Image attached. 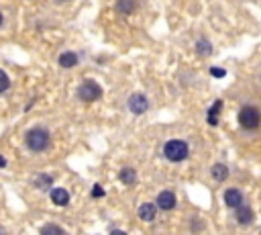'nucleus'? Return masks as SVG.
<instances>
[{
	"label": "nucleus",
	"mask_w": 261,
	"mask_h": 235,
	"mask_svg": "<svg viewBox=\"0 0 261 235\" xmlns=\"http://www.w3.org/2000/svg\"><path fill=\"white\" fill-rule=\"evenodd\" d=\"M25 141H27V148L31 152H45L49 148V133H47V129L35 127L27 133Z\"/></svg>",
	"instance_id": "1"
},
{
	"label": "nucleus",
	"mask_w": 261,
	"mask_h": 235,
	"mask_svg": "<svg viewBox=\"0 0 261 235\" xmlns=\"http://www.w3.org/2000/svg\"><path fill=\"white\" fill-rule=\"evenodd\" d=\"M163 156L170 162H182L188 158V143L182 139H170L163 145Z\"/></svg>",
	"instance_id": "2"
},
{
	"label": "nucleus",
	"mask_w": 261,
	"mask_h": 235,
	"mask_svg": "<svg viewBox=\"0 0 261 235\" xmlns=\"http://www.w3.org/2000/svg\"><path fill=\"white\" fill-rule=\"evenodd\" d=\"M239 125L243 127V129H247V131H253V129H257L259 125H261V112H259V108H255V106H243L241 110H239Z\"/></svg>",
	"instance_id": "3"
},
{
	"label": "nucleus",
	"mask_w": 261,
	"mask_h": 235,
	"mask_svg": "<svg viewBox=\"0 0 261 235\" xmlns=\"http://www.w3.org/2000/svg\"><path fill=\"white\" fill-rule=\"evenodd\" d=\"M78 96L84 102H94V100H98L102 96V88H100V84H96L94 80H88V82H84L78 88Z\"/></svg>",
	"instance_id": "4"
},
{
	"label": "nucleus",
	"mask_w": 261,
	"mask_h": 235,
	"mask_svg": "<svg viewBox=\"0 0 261 235\" xmlns=\"http://www.w3.org/2000/svg\"><path fill=\"white\" fill-rule=\"evenodd\" d=\"M128 108L133 110L135 114H143L147 108H149V100L145 94H133L128 98Z\"/></svg>",
	"instance_id": "5"
},
{
	"label": "nucleus",
	"mask_w": 261,
	"mask_h": 235,
	"mask_svg": "<svg viewBox=\"0 0 261 235\" xmlns=\"http://www.w3.org/2000/svg\"><path fill=\"white\" fill-rule=\"evenodd\" d=\"M174 207H176V194H174L172 190L159 192V196H157V209H161V211H172Z\"/></svg>",
	"instance_id": "6"
},
{
	"label": "nucleus",
	"mask_w": 261,
	"mask_h": 235,
	"mask_svg": "<svg viewBox=\"0 0 261 235\" xmlns=\"http://www.w3.org/2000/svg\"><path fill=\"white\" fill-rule=\"evenodd\" d=\"M224 202H226L231 209L241 207V204H243V194H241V190H237V188L224 190Z\"/></svg>",
	"instance_id": "7"
},
{
	"label": "nucleus",
	"mask_w": 261,
	"mask_h": 235,
	"mask_svg": "<svg viewBox=\"0 0 261 235\" xmlns=\"http://www.w3.org/2000/svg\"><path fill=\"white\" fill-rule=\"evenodd\" d=\"M49 196H51V202L57 204V207H65V204L70 202V192L65 188H53L49 192Z\"/></svg>",
	"instance_id": "8"
},
{
	"label": "nucleus",
	"mask_w": 261,
	"mask_h": 235,
	"mask_svg": "<svg viewBox=\"0 0 261 235\" xmlns=\"http://www.w3.org/2000/svg\"><path fill=\"white\" fill-rule=\"evenodd\" d=\"M139 7V0H116V11L120 15H133Z\"/></svg>",
	"instance_id": "9"
},
{
	"label": "nucleus",
	"mask_w": 261,
	"mask_h": 235,
	"mask_svg": "<svg viewBox=\"0 0 261 235\" xmlns=\"http://www.w3.org/2000/svg\"><path fill=\"white\" fill-rule=\"evenodd\" d=\"M59 66L61 68H65V70H68V68H74V66H78V55L74 53V51H65V53H61L59 55Z\"/></svg>",
	"instance_id": "10"
},
{
	"label": "nucleus",
	"mask_w": 261,
	"mask_h": 235,
	"mask_svg": "<svg viewBox=\"0 0 261 235\" xmlns=\"http://www.w3.org/2000/svg\"><path fill=\"white\" fill-rule=\"evenodd\" d=\"M155 213H157V209H155L153 202H143L141 207H139V217H141L143 221H153V219H155Z\"/></svg>",
	"instance_id": "11"
},
{
	"label": "nucleus",
	"mask_w": 261,
	"mask_h": 235,
	"mask_svg": "<svg viewBox=\"0 0 261 235\" xmlns=\"http://www.w3.org/2000/svg\"><path fill=\"white\" fill-rule=\"evenodd\" d=\"M237 221L241 223V225H249V223H253V211L249 209V207H237Z\"/></svg>",
	"instance_id": "12"
},
{
	"label": "nucleus",
	"mask_w": 261,
	"mask_h": 235,
	"mask_svg": "<svg viewBox=\"0 0 261 235\" xmlns=\"http://www.w3.org/2000/svg\"><path fill=\"white\" fill-rule=\"evenodd\" d=\"M212 178L218 180V182L226 180V178H228V168H226L224 164H214V166H212Z\"/></svg>",
	"instance_id": "13"
},
{
	"label": "nucleus",
	"mask_w": 261,
	"mask_h": 235,
	"mask_svg": "<svg viewBox=\"0 0 261 235\" xmlns=\"http://www.w3.org/2000/svg\"><path fill=\"white\" fill-rule=\"evenodd\" d=\"M135 178H137V172H135L133 168H124V170H120V182H122V184H133Z\"/></svg>",
	"instance_id": "14"
},
{
	"label": "nucleus",
	"mask_w": 261,
	"mask_h": 235,
	"mask_svg": "<svg viewBox=\"0 0 261 235\" xmlns=\"http://www.w3.org/2000/svg\"><path fill=\"white\" fill-rule=\"evenodd\" d=\"M222 110V100H214V104L210 106V110H208V123L210 125H216L218 121H216V114Z\"/></svg>",
	"instance_id": "15"
},
{
	"label": "nucleus",
	"mask_w": 261,
	"mask_h": 235,
	"mask_svg": "<svg viewBox=\"0 0 261 235\" xmlns=\"http://www.w3.org/2000/svg\"><path fill=\"white\" fill-rule=\"evenodd\" d=\"M196 51H198V55H210L212 53V45L208 39H198V43H196Z\"/></svg>",
	"instance_id": "16"
},
{
	"label": "nucleus",
	"mask_w": 261,
	"mask_h": 235,
	"mask_svg": "<svg viewBox=\"0 0 261 235\" xmlns=\"http://www.w3.org/2000/svg\"><path fill=\"white\" fill-rule=\"evenodd\" d=\"M41 235H63V231L57 225H45L41 229Z\"/></svg>",
	"instance_id": "17"
},
{
	"label": "nucleus",
	"mask_w": 261,
	"mask_h": 235,
	"mask_svg": "<svg viewBox=\"0 0 261 235\" xmlns=\"http://www.w3.org/2000/svg\"><path fill=\"white\" fill-rule=\"evenodd\" d=\"M9 86H11V80H9L7 72H3V70H0V92L9 90Z\"/></svg>",
	"instance_id": "18"
},
{
	"label": "nucleus",
	"mask_w": 261,
	"mask_h": 235,
	"mask_svg": "<svg viewBox=\"0 0 261 235\" xmlns=\"http://www.w3.org/2000/svg\"><path fill=\"white\" fill-rule=\"evenodd\" d=\"M92 196H94V198H100V196H104V190H102V186H100V184H94V188H92Z\"/></svg>",
	"instance_id": "19"
},
{
	"label": "nucleus",
	"mask_w": 261,
	"mask_h": 235,
	"mask_svg": "<svg viewBox=\"0 0 261 235\" xmlns=\"http://www.w3.org/2000/svg\"><path fill=\"white\" fill-rule=\"evenodd\" d=\"M210 74H212L214 78H222V76H226V70H222V68H212Z\"/></svg>",
	"instance_id": "20"
},
{
	"label": "nucleus",
	"mask_w": 261,
	"mask_h": 235,
	"mask_svg": "<svg viewBox=\"0 0 261 235\" xmlns=\"http://www.w3.org/2000/svg\"><path fill=\"white\" fill-rule=\"evenodd\" d=\"M37 184H39V186H47V184H51V178H49V176H45V178H39Z\"/></svg>",
	"instance_id": "21"
},
{
	"label": "nucleus",
	"mask_w": 261,
	"mask_h": 235,
	"mask_svg": "<svg viewBox=\"0 0 261 235\" xmlns=\"http://www.w3.org/2000/svg\"><path fill=\"white\" fill-rule=\"evenodd\" d=\"M0 168H7V160L3 156H0Z\"/></svg>",
	"instance_id": "22"
},
{
	"label": "nucleus",
	"mask_w": 261,
	"mask_h": 235,
	"mask_svg": "<svg viewBox=\"0 0 261 235\" xmlns=\"http://www.w3.org/2000/svg\"><path fill=\"white\" fill-rule=\"evenodd\" d=\"M110 235H126V233H124V231H112Z\"/></svg>",
	"instance_id": "23"
},
{
	"label": "nucleus",
	"mask_w": 261,
	"mask_h": 235,
	"mask_svg": "<svg viewBox=\"0 0 261 235\" xmlns=\"http://www.w3.org/2000/svg\"><path fill=\"white\" fill-rule=\"evenodd\" d=\"M0 235H5V229H3V227H0Z\"/></svg>",
	"instance_id": "24"
},
{
	"label": "nucleus",
	"mask_w": 261,
	"mask_h": 235,
	"mask_svg": "<svg viewBox=\"0 0 261 235\" xmlns=\"http://www.w3.org/2000/svg\"><path fill=\"white\" fill-rule=\"evenodd\" d=\"M0 25H3V13H0Z\"/></svg>",
	"instance_id": "25"
}]
</instances>
